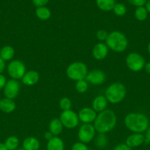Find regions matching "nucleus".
<instances>
[{"instance_id":"obj_14","label":"nucleus","mask_w":150,"mask_h":150,"mask_svg":"<svg viewBox=\"0 0 150 150\" xmlns=\"http://www.w3.org/2000/svg\"><path fill=\"white\" fill-rule=\"evenodd\" d=\"M144 140H145V137L144 135L141 133H135V134H132L128 136L126 140V144L130 148L137 147L142 144Z\"/></svg>"},{"instance_id":"obj_43","label":"nucleus","mask_w":150,"mask_h":150,"mask_svg":"<svg viewBox=\"0 0 150 150\" xmlns=\"http://www.w3.org/2000/svg\"><path fill=\"white\" fill-rule=\"evenodd\" d=\"M18 150H25V149H24V148H21V149H18Z\"/></svg>"},{"instance_id":"obj_26","label":"nucleus","mask_w":150,"mask_h":150,"mask_svg":"<svg viewBox=\"0 0 150 150\" xmlns=\"http://www.w3.org/2000/svg\"><path fill=\"white\" fill-rule=\"evenodd\" d=\"M113 12L115 14L118 16H122L126 13V7H125L124 4H121V3H117L115 4L114 7H113Z\"/></svg>"},{"instance_id":"obj_29","label":"nucleus","mask_w":150,"mask_h":150,"mask_svg":"<svg viewBox=\"0 0 150 150\" xmlns=\"http://www.w3.org/2000/svg\"><path fill=\"white\" fill-rule=\"evenodd\" d=\"M107 139L106 136L103 133H100L99 136L96 138V144L98 147H104L107 145Z\"/></svg>"},{"instance_id":"obj_19","label":"nucleus","mask_w":150,"mask_h":150,"mask_svg":"<svg viewBox=\"0 0 150 150\" xmlns=\"http://www.w3.org/2000/svg\"><path fill=\"white\" fill-rule=\"evenodd\" d=\"M46 148L47 150H64V144L61 139L55 136L48 141Z\"/></svg>"},{"instance_id":"obj_7","label":"nucleus","mask_w":150,"mask_h":150,"mask_svg":"<svg viewBox=\"0 0 150 150\" xmlns=\"http://www.w3.org/2000/svg\"><path fill=\"white\" fill-rule=\"evenodd\" d=\"M126 64L132 71L138 72L145 66V61L143 57L137 53H131L126 57Z\"/></svg>"},{"instance_id":"obj_1","label":"nucleus","mask_w":150,"mask_h":150,"mask_svg":"<svg viewBox=\"0 0 150 150\" xmlns=\"http://www.w3.org/2000/svg\"><path fill=\"white\" fill-rule=\"evenodd\" d=\"M116 125V116L111 110H104L96 116L94 121V128L98 133H106L110 131Z\"/></svg>"},{"instance_id":"obj_40","label":"nucleus","mask_w":150,"mask_h":150,"mask_svg":"<svg viewBox=\"0 0 150 150\" xmlns=\"http://www.w3.org/2000/svg\"><path fill=\"white\" fill-rule=\"evenodd\" d=\"M146 137L147 142H150V127L148 129V130H147L146 136Z\"/></svg>"},{"instance_id":"obj_42","label":"nucleus","mask_w":150,"mask_h":150,"mask_svg":"<svg viewBox=\"0 0 150 150\" xmlns=\"http://www.w3.org/2000/svg\"><path fill=\"white\" fill-rule=\"evenodd\" d=\"M148 51H149V54H150V42L149 43V45H148Z\"/></svg>"},{"instance_id":"obj_23","label":"nucleus","mask_w":150,"mask_h":150,"mask_svg":"<svg viewBox=\"0 0 150 150\" xmlns=\"http://www.w3.org/2000/svg\"><path fill=\"white\" fill-rule=\"evenodd\" d=\"M35 14L38 18L44 21L47 20L51 17V11L45 6L37 7L36 10H35Z\"/></svg>"},{"instance_id":"obj_11","label":"nucleus","mask_w":150,"mask_h":150,"mask_svg":"<svg viewBox=\"0 0 150 150\" xmlns=\"http://www.w3.org/2000/svg\"><path fill=\"white\" fill-rule=\"evenodd\" d=\"M87 81L94 85L101 84L105 80V74L99 70H94L87 74L85 78Z\"/></svg>"},{"instance_id":"obj_21","label":"nucleus","mask_w":150,"mask_h":150,"mask_svg":"<svg viewBox=\"0 0 150 150\" xmlns=\"http://www.w3.org/2000/svg\"><path fill=\"white\" fill-rule=\"evenodd\" d=\"M15 55V51L13 48L10 45H5L0 50V57L5 61H9L13 58Z\"/></svg>"},{"instance_id":"obj_16","label":"nucleus","mask_w":150,"mask_h":150,"mask_svg":"<svg viewBox=\"0 0 150 150\" xmlns=\"http://www.w3.org/2000/svg\"><path fill=\"white\" fill-rule=\"evenodd\" d=\"M93 109L97 112H101L104 111L107 105V100L102 95L96 97L93 101Z\"/></svg>"},{"instance_id":"obj_38","label":"nucleus","mask_w":150,"mask_h":150,"mask_svg":"<svg viewBox=\"0 0 150 150\" xmlns=\"http://www.w3.org/2000/svg\"><path fill=\"white\" fill-rule=\"evenodd\" d=\"M145 69H146V71L149 74H150V62H148L146 64Z\"/></svg>"},{"instance_id":"obj_41","label":"nucleus","mask_w":150,"mask_h":150,"mask_svg":"<svg viewBox=\"0 0 150 150\" xmlns=\"http://www.w3.org/2000/svg\"><path fill=\"white\" fill-rule=\"evenodd\" d=\"M0 150H7V147L5 146L4 144L0 143Z\"/></svg>"},{"instance_id":"obj_34","label":"nucleus","mask_w":150,"mask_h":150,"mask_svg":"<svg viewBox=\"0 0 150 150\" xmlns=\"http://www.w3.org/2000/svg\"><path fill=\"white\" fill-rule=\"evenodd\" d=\"M114 150H132V149L129 147L126 144H119L116 146Z\"/></svg>"},{"instance_id":"obj_8","label":"nucleus","mask_w":150,"mask_h":150,"mask_svg":"<svg viewBox=\"0 0 150 150\" xmlns=\"http://www.w3.org/2000/svg\"><path fill=\"white\" fill-rule=\"evenodd\" d=\"M60 121L64 127L67 128H74L79 123V117L75 112L71 110L63 111L60 114Z\"/></svg>"},{"instance_id":"obj_30","label":"nucleus","mask_w":150,"mask_h":150,"mask_svg":"<svg viewBox=\"0 0 150 150\" xmlns=\"http://www.w3.org/2000/svg\"><path fill=\"white\" fill-rule=\"evenodd\" d=\"M72 150H89L88 146L82 142H77L75 143L72 146Z\"/></svg>"},{"instance_id":"obj_4","label":"nucleus","mask_w":150,"mask_h":150,"mask_svg":"<svg viewBox=\"0 0 150 150\" xmlns=\"http://www.w3.org/2000/svg\"><path fill=\"white\" fill-rule=\"evenodd\" d=\"M126 95V88L121 83H114L105 91V98L111 103H119Z\"/></svg>"},{"instance_id":"obj_12","label":"nucleus","mask_w":150,"mask_h":150,"mask_svg":"<svg viewBox=\"0 0 150 150\" xmlns=\"http://www.w3.org/2000/svg\"><path fill=\"white\" fill-rule=\"evenodd\" d=\"M79 120H80L85 124H90L95 121L96 118V114L94 109L90 108H84L79 111L78 114Z\"/></svg>"},{"instance_id":"obj_32","label":"nucleus","mask_w":150,"mask_h":150,"mask_svg":"<svg viewBox=\"0 0 150 150\" xmlns=\"http://www.w3.org/2000/svg\"><path fill=\"white\" fill-rule=\"evenodd\" d=\"M128 1L132 5L137 6V7H143V5L146 3L147 0H128Z\"/></svg>"},{"instance_id":"obj_25","label":"nucleus","mask_w":150,"mask_h":150,"mask_svg":"<svg viewBox=\"0 0 150 150\" xmlns=\"http://www.w3.org/2000/svg\"><path fill=\"white\" fill-rule=\"evenodd\" d=\"M147 15H148V12H147L146 7H138L135 10V16L138 21H142L146 20V18H147Z\"/></svg>"},{"instance_id":"obj_5","label":"nucleus","mask_w":150,"mask_h":150,"mask_svg":"<svg viewBox=\"0 0 150 150\" xmlns=\"http://www.w3.org/2000/svg\"><path fill=\"white\" fill-rule=\"evenodd\" d=\"M66 74L69 79L74 81L84 80L88 74V68L84 63L76 62L68 67Z\"/></svg>"},{"instance_id":"obj_24","label":"nucleus","mask_w":150,"mask_h":150,"mask_svg":"<svg viewBox=\"0 0 150 150\" xmlns=\"http://www.w3.org/2000/svg\"><path fill=\"white\" fill-rule=\"evenodd\" d=\"M4 145L7 150H15L19 145V140L16 136H10L6 139Z\"/></svg>"},{"instance_id":"obj_18","label":"nucleus","mask_w":150,"mask_h":150,"mask_svg":"<svg viewBox=\"0 0 150 150\" xmlns=\"http://www.w3.org/2000/svg\"><path fill=\"white\" fill-rule=\"evenodd\" d=\"M23 148L25 150H38L40 148V142L36 138H26L23 142Z\"/></svg>"},{"instance_id":"obj_39","label":"nucleus","mask_w":150,"mask_h":150,"mask_svg":"<svg viewBox=\"0 0 150 150\" xmlns=\"http://www.w3.org/2000/svg\"><path fill=\"white\" fill-rule=\"evenodd\" d=\"M146 9L147 12L150 13V0L147 1L146 3Z\"/></svg>"},{"instance_id":"obj_9","label":"nucleus","mask_w":150,"mask_h":150,"mask_svg":"<svg viewBox=\"0 0 150 150\" xmlns=\"http://www.w3.org/2000/svg\"><path fill=\"white\" fill-rule=\"evenodd\" d=\"M96 130L91 124H84L81 126L78 132V138L82 143H89L95 136Z\"/></svg>"},{"instance_id":"obj_3","label":"nucleus","mask_w":150,"mask_h":150,"mask_svg":"<svg viewBox=\"0 0 150 150\" xmlns=\"http://www.w3.org/2000/svg\"><path fill=\"white\" fill-rule=\"evenodd\" d=\"M106 44L107 46L116 52H123L127 47L128 41L124 34L115 31L108 34L106 40Z\"/></svg>"},{"instance_id":"obj_10","label":"nucleus","mask_w":150,"mask_h":150,"mask_svg":"<svg viewBox=\"0 0 150 150\" xmlns=\"http://www.w3.org/2000/svg\"><path fill=\"white\" fill-rule=\"evenodd\" d=\"M20 85L15 79H10L7 81L4 87V95L5 98L9 99H14L16 98L19 92Z\"/></svg>"},{"instance_id":"obj_20","label":"nucleus","mask_w":150,"mask_h":150,"mask_svg":"<svg viewBox=\"0 0 150 150\" xmlns=\"http://www.w3.org/2000/svg\"><path fill=\"white\" fill-rule=\"evenodd\" d=\"M63 124L59 119H54L49 123V132L54 136H58L63 130Z\"/></svg>"},{"instance_id":"obj_36","label":"nucleus","mask_w":150,"mask_h":150,"mask_svg":"<svg viewBox=\"0 0 150 150\" xmlns=\"http://www.w3.org/2000/svg\"><path fill=\"white\" fill-rule=\"evenodd\" d=\"M5 68V62H4V60L0 57V74H1V73H3Z\"/></svg>"},{"instance_id":"obj_6","label":"nucleus","mask_w":150,"mask_h":150,"mask_svg":"<svg viewBox=\"0 0 150 150\" xmlns=\"http://www.w3.org/2000/svg\"><path fill=\"white\" fill-rule=\"evenodd\" d=\"M26 67L24 64L20 60H13L7 66V73L12 79H20L24 76Z\"/></svg>"},{"instance_id":"obj_13","label":"nucleus","mask_w":150,"mask_h":150,"mask_svg":"<svg viewBox=\"0 0 150 150\" xmlns=\"http://www.w3.org/2000/svg\"><path fill=\"white\" fill-rule=\"evenodd\" d=\"M108 48L107 45L99 42L97 43L93 48V56L97 60H102L107 57Z\"/></svg>"},{"instance_id":"obj_37","label":"nucleus","mask_w":150,"mask_h":150,"mask_svg":"<svg viewBox=\"0 0 150 150\" xmlns=\"http://www.w3.org/2000/svg\"><path fill=\"white\" fill-rule=\"evenodd\" d=\"M52 136H53V135L51 134V133H50V132H47V133H46L45 135H44V138H45V139H46V140L49 141L50 139H52V138H53Z\"/></svg>"},{"instance_id":"obj_22","label":"nucleus","mask_w":150,"mask_h":150,"mask_svg":"<svg viewBox=\"0 0 150 150\" xmlns=\"http://www.w3.org/2000/svg\"><path fill=\"white\" fill-rule=\"evenodd\" d=\"M96 4L103 11H110L113 9L116 1L115 0H96Z\"/></svg>"},{"instance_id":"obj_15","label":"nucleus","mask_w":150,"mask_h":150,"mask_svg":"<svg viewBox=\"0 0 150 150\" xmlns=\"http://www.w3.org/2000/svg\"><path fill=\"white\" fill-rule=\"evenodd\" d=\"M38 80H39V74L34 70H30L25 73L24 76L22 78V82L26 86H32L38 83Z\"/></svg>"},{"instance_id":"obj_35","label":"nucleus","mask_w":150,"mask_h":150,"mask_svg":"<svg viewBox=\"0 0 150 150\" xmlns=\"http://www.w3.org/2000/svg\"><path fill=\"white\" fill-rule=\"evenodd\" d=\"M6 83H7V80H6L5 76L3 75L0 74V90L4 89V86H5Z\"/></svg>"},{"instance_id":"obj_27","label":"nucleus","mask_w":150,"mask_h":150,"mask_svg":"<svg viewBox=\"0 0 150 150\" xmlns=\"http://www.w3.org/2000/svg\"><path fill=\"white\" fill-rule=\"evenodd\" d=\"M76 89L79 93H85L88 89V83L86 81H77L76 83Z\"/></svg>"},{"instance_id":"obj_2","label":"nucleus","mask_w":150,"mask_h":150,"mask_svg":"<svg viewBox=\"0 0 150 150\" xmlns=\"http://www.w3.org/2000/svg\"><path fill=\"white\" fill-rule=\"evenodd\" d=\"M124 124L131 131L135 133H141L148 128L149 120L144 114L132 113L126 116Z\"/></svg>"},{"instance_id":"obj_33","label":"nucleus","mask_w":150,"mask_h":150,"mask_svg":"<svg viewBox=\"0 0 150 150\" xmlns=\"http://www.w3.org/2000/svg\"><path fill=\"white\" fill-rule=\"evenodd\" d=\"M48 1L49 0H32L34 5L36 6L37 7H44L48 3Z\"/></svg>"},{"instance_id":"obj_28","label":"nucleus","mask_w":150,"mask_h":150,"mask_svg":"<svg viewBox=\"0 0 150 150\" xmlns=\"http://www.w3.org/2000/svg\"><path fill=\"white\" fill-rule=\"evenodd\" d=\"M60 108L63 111H68V110H70L71 107V102L68 98H63L60 100Z\"/></svg>"},{"instance_id":"obj_31","label":"nucleus","mask_w":150,"mask_h":150,"mask_svg":"<svg viewBox=\"0 0 150 150\" xmlns=\"http://www.w3.org/2000/svg\"><path fill=\"white\" fill-rule=\"evenodd\" d=\"M108 36V34L107 33V32L104 30H99L96 32V38L97 39L99 40L103 41L106 40Z\"/></svg>"},{"instance_id":"obj_17","label":"nucleus","mask_w":150,"mask_h":150,"mask_svg":"<svg viewBox=\"0 0 150 150\" xmlns=\"http://www.w3.org/2000/svg\"><path fill=\"white\" fill-rule=\"evenodd\" d=\"M16 109V103L13 100L9 99V98H4L0 100V110L4 113L13 112Z\"/></svg>"}]
</instances>
